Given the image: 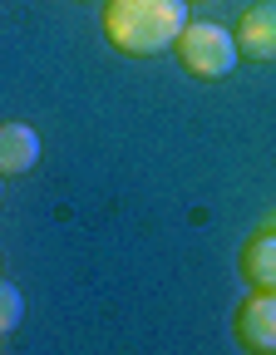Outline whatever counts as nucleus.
I'll use <instances>...</instances> for the list:
<instances>
[{
  "mask_svg": "<svg viewBox=\"0 0 276 355\" xmlns=\"http://www.w3.org/2000/svg\"><path fill=\"white\" fill-rule=\"evenodd\" d=\"M188 25V0H104V40L128 60L173 50Z\"/></svg>",
  "mask_w": 276,
  "mask_h": 355,
  "instance_id": "1",
  "label": "nucleus"
},
{
  "mask_svg": "<svg viewBox=\"0 0 276 355\" xmlns=\"http://www.w3.org/2000/svg\"><path fill=\"white\" fill-rule=\"evenodd\" d=\"M173 50H178V64L193 79H227L242 60L237 35L227 25H217V20H188L182 35L173 40Z\"/></svg>",
  "mask_w": 276,
  "mask_h": 355,
  "instance_id": "2",
  "label": "nucleus"
},
{
  "mask_svg": "<svg viewBox=\"0 0 276 355\" xmlns=\"http://www.w3.org/2000/svg\"><path fill=\"white\" fill-rule=\"evenodd\" d=\"M237 340H242V350H257V355L276 350V291L252 286V296H242V306H237Z\"/></svg>",
  "mask_w": 276,
  "mask_h": 355,
  "instance_id": "3",
  "label": "nucleus"
},
{
  "mask_svg": "<svg viewBox=\"0 0 276 355\" xmlns=\"http://www.w3.org/2000/svg\"><path fill=\"white\" fill-rule=\"evenodd\" d=\"M237 50L252 64H276V0H261V6L242 10L237 20Z\"/></svg>",
  "mask_w": 276,
  "mask_h": 355,
  "instance_id": "4",
  "label": "nucleus"
},
{
  "mask_svg": "<svg viewBox=\"0 0 276 355\" xmlns=\"http://www.w3.org/2000/svg\"><path fill=\"white\" fill-rule=\"evenodd\" d=\"M40 163V133L30 123L6 119L0 123V178H20Z\"/></svg>",
  "mask_w": 276,
  "mask_h": 355,
  "instance_id": "5",
  "label": "nucleus"
},
{
  "mask_svg": "<svg viewBox=\"0 0 276 355\" xmlns=\"http://www.w3.org/2000/svg\"><path fill=\"white\" fill-rule=\"evenodd\" d=\"M242 277L252 282V286H266V291H276V232H257V237H247V247H242Z\"/></svg>",
  "mask_w": 276,
  "mask_h": 355,
  "instance_id": "6",
  "label": "nucleus"
},
{
  "mask_svg": "<svg viewBox=\"0 0 276 355\" xmlns=\"http://www.w3.org/2000/svg\"><path fill=\"white\" fill-rule=\"evenodd\" d=\"M20 316H25V296H20V286L0 282V336H10V331L20 326Z\"/></svg>",
  "mask_w": 276,
  "mask_h": 355,
  "instance_id": "7",
  "label": "nucleus"
},
{
  "mask_svg": "<svg viewBox=\"0 0 276 355\" xmlns=\"http://www.w3.org/2000/svg\"><path fill=\"white\" fill-rule=\"evenodd\" d=\"M261 232H276V212H271V217H266V222H261Z\"/></svg>",
  "mask_w": 276,
  "mask_h": 355,
  "instance_id": "8",
  "label": "nucleus"
},
{
  "mask_svg": "<svg viewBox=\"0 0 276 355\" xmlns=\"http://www.w3.org/2000/svg\"><path fill=\"white\" fill-rule=\"evenodd\" d=\"M188 6H212V0H188Z\"/></svg>",
  "mask_w": 276,
  "mask_h": 355,
  "instance_id": "9",
  "label": "nucleus"
},
{
  "mask_svg": "<svg viewBox=\"0 0 276 355\" xmlns=\"http://www.w3.org/2000/svg\"><path fill=\"white\" fill-rule=\"evenodd\" d=\"M0 193H6V178H0Z\"/></svg>",
  "mask_w": 276,
  "mask_h": 355,
  "instance_id": "10",
  "label": "nucleus"
}]
</instances>
